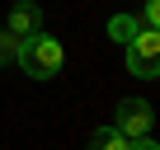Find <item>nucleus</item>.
Masks as SVG:
<instances>
[{"label":"nucleus","instance_id":"obj_5","mask_svg":"<svg viewBox=\"0 0 160 150\" xmlns=\"http://www.w3.org/2000/svg\"><path fill=\"white\" fill-rule=\"evenodd\" d=\"M85 150H127V136L108 122V127H94V136H90V145Z\"/></svg>","mask_w":160,"mask_h":150},{"label":"nucleus","instance_id":"obj_7","mask_svg":"<svg viewBox=\"0 0 160 150\" xmlns=\"http://www.w3.org/2000/svg\"><path fill=\"white\" fill-rule=\"evenodd\" d=\"M14 61H19V38H10L5 28H0V70L14 66Z\"/></svg>","mask_w":160,"mask_h":150},{"label":"nucleus","instance_id":"obj_6","mask_svg":"<svg viewBox=\"0 0 160 150\" xmlns=\"http://www.w3.org/2000/svg\"><path fill=\"white\" fill-rule=\"evenodd\" d=\"M137 28H141V24H137L132 14H113V19H108V38H113V42H122V47L137 38Z\"/></svg>","mask_w":160,"mask_h":150},{"label":"nucleus","instance_id":"obj_8","mask_svg":"<svg viewBox=\"0 0 160 150\" xmlns=\"http://www.w3.org/2000/svg\"><path fill=\"white\" fill-rule=\"evenodd\" d=\"M141 28H155L160 33V0H146V5H141Z\"/></svg>","mask_w":160,"mask_h":150},{"label":"nucleus","instance_id":"obj_2","mask_svg":"<svg viewBox=\"0 0 160 150\" xmlns=\"http://www.w3.org/2000/svg\"><path fill=\"white\" fill-rule=\"evenodd\" d=\"M122 52H127V70L137 80H160V33L155 28H137V38Z\"/></svg>","mask_w":160,"mask_h":150},{"label":"nucleus","instance_id":"obj_4","mask_svg":"<svg viewBox=\"0 0 160 150\" xmlns=\"http://www.w3.org/2000/svg\"><path fill=\"white\" fill-rule=\"evenodd\" d=\"M5 33L19 38V42L38 38V33H42V5H38V0H14V5H10V24H5Z\"/></svg>","mask_w":160,"mask_h":150},{"label":"nucleus","instance_id":"obj_1","mask_svg":"<svg viewBox=\"0 0 160 150\" xmlns=\"http://www.w3.org/2000/svg\"><path fill=\"white\" fill-rule=\"evenodd\" d=\"M14 66L28 75V80H57L61 66H66V47H61V38L38 33V38L19 42V61H14Z\"/></svg>","mask_w":160,"mask_h":150},{"label":"nucleus","instance_id":"obj_3","mask_svg":"<svg viewBox=\"0 0 160 150\" xmlns=\"http://www.w3.org/2000/svg\"><path fill=\"white\" fill-rule=\"evenodd\" d=\"M113 127H118L127 141L151 136V127H155V108H151L146 99H122V103H118V113H113Z\"/></svg>","mask_w":160,"mask_h":150},{"label":"nucleus","instance_id":"obj_9","mask_svg":"<svg viewBox=\"0 0 160 150\" xmlns=\"http://www.w3.org/2000/svg\"><path fill=\"white\" fill-rule=\"evenodd\" d=\"M127 150H160V141L155 136H137V141H127Z\"/></svg>","mask_w":160,"mask_h":150}]
</instances>
